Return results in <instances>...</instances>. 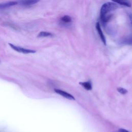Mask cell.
Listing matches in <instances>:
<instances>
[{"label": "cell", "mask_w": 132, "mask_h": 132, "mask_svg": "<svg viewBox=\"0 0 132 132\" xmlns=\"http://www.w3.org/2000/svg\"><path fill=\"white\" fill-rule=\"evenodd\" d=\"M17 4H18V2L16 1H10V2L4 3H1L0 4V9H6L7 8L15 6Z\"/></svg>", "instance_id": "8992f818"}, {"label": "cell", "mask_w": 132, "mask_h": 132, "mask_svg": "<svg viewBox=\"0 0 132 132\" xmlns=\"http://www.w3.org/2000/svg\"><path fill=\"white\" fill-rule=\"evenodd\" d=\"M128 18H129V19L130 24L131 26H132V13H128Z\"/></svg>", "instance_id": "4fadbf2b"}, {"label": "cell", "mask_w": 132, "mask_h": 132, "mask_svg": "<svg viewBox=\"0 0 132 132\" xmlns=\"http://www.w3.org/2000/svg\"><path fill=\"white\" fill-rule=\"evenodd\" d=\"M54 90L57 93L61 95V96H63V97H65L68 99H69V100H75V98L73 95H72L71 94H70V93H69L65 92V91H62L61 90L57 89H54Z\"/></svg>", "instance_id": "3957f363"}, {"label": "cell", "mask_w": 132, "mask_h": 132, "mask_svg": "<svg viewBox=\"0 0 132 132\" xmlns=\"http://www.w3.org/2000/svg\"><path fill=\"white\" fill-rule=\"evenodd\" d=\"M119 132H129L128 130L123 129V128H120L119 129Z\"/></svg>", "instance_id": "5bb4252c"}, {"label": "cell", "mask_w": 132, "mask_h": 132, "mask_svg": "<svg viewBox=\"0 0 132 132\" xmlns=\"http://www.w3.org/2000/svg\"><path fill=\"white\" fill-rule=\"evenodd\" d=\"M9 45L13 50L19 53H22L23 54H30V53H35L36 52V51L35 50L25 48L22 47L15 45L12 43H9Z\"/></svg>", "instance_id": "7a4b0ae2"}, {"label": "cell", "mask_w": 132, "mask_h": 132, "mask_svg": "<svg viewBox=\"0 0 132 132\" xmlns=\"http://www.w3.org/2000/svg\"><path fill=\"white\" fill-rule=\"evenodd\" d=\"M79 84L82 86L85 89L87 90H90L92 89V86L90 82L87 81V82H80Z\"/></svg>", "instance_id": "9c48e42d"}, {"label": "cell", "mask_w": 132, "mask_h": 132, "mask_svg": "<svg viewBox=\"0 0 132 132\" xmlns=\"http://www.w3.org/2000/svg\"><path fill=\"white\" fill-rule=\"evenodd\" d=\"M61 21L64 23H68L72 21V19L69 15H64L61 18Z\"/></svg>", "instance_id": "8fae6325"}, {"label": "cell", "mask_w": 132, "mask_h": 132, "mask_svg": "<svg viewBox=\"0 0 132 132\" xmlns=\"http://www.w3.org/2000/svg\"><path fill=\"white\" fill-rule=\"evenodd\" d=\"M118 8V5L114 3L107 2L104 4L101 8L100 18H103L107 15L108 13L117 9Z\"/></svg>", "instance_id": "6da1fadb"}, {"label": "cell", "mask_w": 132, "mask_h": 132, "mask_svg": "<svg viewBox=\"0 0 132 132\" xmlns=\"http://www.w3.org/2000/svg\"><path fill=\"white\" fill-rule=\"evenodd\" d=\"M117 90L119 92H120V93L122 94H125L126 93H127V90L123 88H121V87H119L117 88Z\"/></svg>", "instance_id": "7c38bea8"}, {"label": "cell", "mask_w": 132, "mask_h": 132, "mask_svg": "<svg viewBox=\"0 0 132 132\" xmlns=\"http://www.w3.org/2000/svg\"><path fill=\"white\" fill-rule=\"evenodd\" d=\"M40 0H19L18 4L23 6H30L38 3Z\"/></svg>", "instance_id": "277c9868"}, {"label": "cell", "mask_w": 132, "mask_h": 132, "mask_svg": "<svg viewBox=\"0 0 132 132\" xmlns=\"http://www.w3.org/2000/svg\"><path fill=\"white\" fill-rule=\"evenodd\" d=\"M96 29L98 32V34L100 37V38L101 39V40L102 41V42H103V43L104 44V45H106V38L103 33V31L101 29V26H100V24L99 23V22H97L96 23Z\"/></svg>", "instance_id": "5b68a950"}, {"label": "cell", "mask_w": 132, "mask_h": 132, "mask_svg": "<svg viewBox=\"0 0 132 132\" xmlns=\"http://www.w3.org/2000/svg\"><path fill=\"white\" fill-rule=\"evenodd\" d=\"M122 43L126 45H132V35L129 37L125 38L122 41Z\"/></svg>", "instance_id": "30bf717a"}, {"label": "cell", "mask_w": 132, "mask_h": 132, "mask_svg": "<svg viewBox=\"0 0 132 132\" xmlns=\"http://www.w3.org/2000/svg\"><path fill=\"white\" fill-rule=\"evenodd\" d=\"M53 34L50 32L48 31H41L39 33L37 37L39 38H42V37H53Z\"/></svg>", "instance_id": "ba28073f"}, {"label": "cell", "mask_w": 132, "mask_h": 132, "mask_svg": "<svg viewBox=\"0 0 132 132\" xmlns=\"http://www.w3.org/2000/svg\"><path fill=\"white\" fill-rule=\"evenodd\" d=\"M113 2L119 4L121 5H123L128 7H130L131 6V2L129 0H111Z\"/></svg>", "instance_id": "52a82bcc"}]
</instances>
